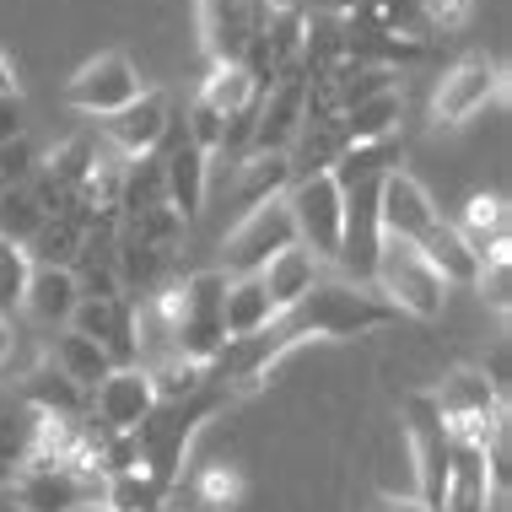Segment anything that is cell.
<instances>
[{"mask_svg": "<svg viewBox=\"0 0 512 512\" xmlns=\"http://www.w3.org/2000/svg\"><path fill=\"white\" fill-rule=\"evenodd\" d=\"M178 286H184V308H178L173 351L211 367L221 356V345H227V275L221 270H195Z\"/></svg>", "mask_w": 512, "mask_h": 512, "instance_id": "3957f363", "label": "cell"}, {"mask_svg": "<svg viewBox=\"0 0 512 512\" xmlns=\"http://www.w3.org/2000/svg\"><path fill=\"white\" fill-rule=\"evenodd\" d=\"M502 98V65L486 60V54H464L459 65H448L432 92V124L437 130H453V124L475 119L486 103Z\"/></svg>", "mask_w": 512, "mask_h": 512, "instance_id": "ba28073f", "label": "cell"}, {"mask_svg": "<svg viewBox=\"0 0 512 512\" xmlns=\"http://www.w3.org/2000/svg\"><path fill=\"white\" fill-rule=\"evenodd\" d=\"M292 243H297V227H292L286 200H265L227 232V243H221V275H227V281L259 275L281 248H292Z\"/></svg>", "mask_w": 512, "mask_h": 512, "instance_id": "8992f818", "label": "cell"}, {"mask_svg": "<svg viewBox=\"0 0 512 512\" xmlns=\"http://www.w3.org/2000/svg\"><path fill=\"white\" fill-rule=\"evenodd\" d=\"M399 114H405V98H399V92L389 87V92H378V98L345 108L335 124H340L345 146H372V141H389L394 124H399Z\"/></svg>", "mask_w": 512, "mask_h": 512, "instance_id": "cb8c5ba5", "label": "cell"}, {"mask_svg": "<svg viewBox=\"0 0 512 512\" xmlns=\"http://www.w3.org/2000/svg\"><path fill=\"white\" fill-rule=\"evenodd\" d=\"M162 178H168V205L184 221H195L200 205H205V151L178 135V141L162 151Z\"/></svg>", "mask_w": 512, "mask_h": 512, "instance_id": "d6986e66", "label": "cell"}, {"mask_svg": "<svg viewBox=\"0 0 512 512\" xmlns=\"http://www.w3.org/2000/svg\"><path fill=\"white\" fill-rule=\"evenodd\" d=\"M372 292L389 302L394 313H410V318H437L442 302H448V281L426 265V254L415 243H399V238H383L378 248V270H372Z\"/></svg>", "mask_w": 512, "mask_h": 512, "instance_id": "7a4b0ae2", "label": "cell"}, {"mask_svg": "<svg viewBox=\"0 0 512 512\" xmlns=\"http://www.w3.org/2000/svg\"><path fill=\"white\" fill-rule=\"evenodd\" d=\"M87 227H92V216L81 211V205L49 216L44 227H38V238L27 243V259H33V265H49V270H71L81 259V243H87Z\"/></svg>", "mask_w": 512, "mask_h": 512, "instance_id": "ffe728a7", "label": "cell"}, {"mask_svg": "<svg viewBox=\"0 0 512 512\" xmlns=\"http://www.w3.org/2000/svg\"><path fill=\"white\" fill-rule=\"evenodd\" d=\"M432 405H437L448 432H496L507 421V394H496V383L480 367L448 372L442 389L432 394Z\"/></svg>", "mask_w": 512, "mask_h": 512, "instance_id": "30bf717a", "label": "cell"}, {"mask_svg": "<svg viewBox=\"0 0 512 512\" xmlns=\"http://www.w3.org/2000/svg\"><path fill=\"white\" fill-rule=\"evenodd\" d=\"M437 205L432 195L421 189V178H410L405 168H394L389 178L378 184V227L383 238H399V243H421L426 232L437 227Z\"/></svg>", "mask_w": 512, "mask_h": 512, "instance_id": "9a60e30c", "label": "cell"}, {"mask_svg": "<svg viewBox=\"0 0 512 512\" xmlns=\"http://www.w3.org/2000/svg\"><path fill=\"white\" fill-rule=\"evenodd\" d=\"M318 6H324L329 17H351V11H362L367 0H318Z\"/></svg>", "mask_w": 512, "mask_h": 512, "instance_id": "ee69618b", "label": "cell"}, {"mask_svg": "<svg viewBox=\"0 0 512 512\" xmlns=\"http://www.w3.org/2000/svg\"><path fill=\"white\" fill-rule=\"evenodd\" d=\"M22 135V98H0V146Z\"/></svg>", "mask_w": 512, "mask_h": 512, "instance_id": "60d3db41", "label": "cell"}, {"mask_svg": "<svg viewBox=\"0 0 512 512\" xmlns=\"http://www.w3.org/2000/svg\"><path fill=\"white\" fill-rule=\"evenodd\" d=\"M33 421L38 410L22 405V399H0V480H17L27 459H33Z\"/></svg>", "mask_w": 512, "mask_h": 512, "instance_id": "83f0119b", "label": "cell"}, {"mask_svg": "<svg viewBox=\"0 0 512 512\" xmlns=\"http://www.w3.org/2000/svg\"><path fill=\"white\" fill-rule=\"evenodd\" d=\"M151 410H157V394H151L146 367H114L98 389H92L87 415H92V426H103L108 437H119V432H135Z\"/></svg>", "mask_w": 512, "mask_h": 512, "instance_id": "4fadbf2b", "label": "cell"}, {"mask_svg": "<svg viewBox=\"0 0 512 512\" xmlns=\"http://www.w3.org/2000/svg\"><path fill=\"white\" fill-rule=\"evenodd\" d=\"M49 362L60 367L65 378L76 383V389H87V394L98 389V383L108 378V372H114V367H108V356H103V351H98V345H92V340H81V335H60V340H54Z\"/></svg>", "mask_w": 512, "mask_h": 512, "instance_id": "1f68e13d", "label": "cell"}, {"mask_svg": "<svg viewBox=\"0 0 512 512\" xmlns=\"http://www.w3.org/2000/svg\"><path fill=\"white\" fill-rule=\"evenodd\" d=\"M340 151H345L340 124H302L297 141L286 146V168H292V184H297V178H313V173H335Z\"/></svg>", "mask_w": 512, "mask_h": 512, "instance_id": "484cf974", "label": "cell"}, {"mask_svg": "<svg viewBox=\"0 0 512 512\" xmlns=\"http://www.w3.org/2000/svg\"><path fill=\"white\" fill-rule=\"evenodd\" d=\"M281 189H292V168H286V151H248L238 162V184H232V200L243 211L265 200H281Z\"/></svg>", "mask_w": 512, "mask_h": 512, "instance_id": "603a6c76", "label": "cell"}, {"mask_svg": "<svg viewBox=\"0 0 512 512\" xmlns=\"http://www.w3.org/2000/svg\"><path fill=\"white\" fill-rule=\"evenodd\" d=\"M146 378H151V394H157V405H168V399H189V394H200L205 383H211V367L205 362H189V356H157V362L146 367Z\"/></svg>", "mask_w": 512, "mask_h": 512, "instance_id": "4dcf8cb0", "label": "cell"}, {"mask_svg": "<svg viewBox=\"0 0 512 512\" xmlns=\"http://www.w3.org/2000/svg\"><path fill=\"white\" fill-rule=\"evenodd\" d=\"M221 130H227V119H221L216 108H205V103L195 98V108H189V124H184V141H189V146H200L205 157H211V151L221 146Z\"/></svg>", "mask_w": 512, "mask_h": 512, "instance_id": "f35d334b", "label": "cell"}, {"mask_svg": "<svg viewBox=\"0 0 512 512\" xmlns=\"http://www.w3.org/2000/svg\"><path fill=\"white\" fill-rule=\"evenodd\" d=\"M270 0H200V38L216 65H238L243 44L265 27Z\"/></svg>", "mask_w": 512, "mask_h": 512, "instance_id": "5bb4252c", "label": "cell"}, {"mask_svg": "<svg viewBox=\"0 0 512 512\" xmlns=\"http://www.w3.org/2000/svg\"><path fill=\"white\" fill-rule=\"evenodd\" d=\"M286 211H292L297 243L308 248L313 259H335L340 254V211H345V195H340L335 173L297 178L292 195H286Z\"/></svg>", "mask_w": 512, "mask_h": 512, "instance_id": "52a82bcc", "label": "cell"}, {"mask_svg": "<svg viewBox=\"0 0 512 512\" xmlns=\"http://www.w3.org/2000/svg\"><path fill=\"white\" fill-rule=\"evenodd\" d=\"M221 405H227V389H221V383H205L200 394L157 405V410H151L146 421L130 432V437H135V469H141V475H151L157 486L178 491V469H184L189 442H195L205 415H216Z\"/></svg>", "mask_w": 512, "mask_h": 512, "instance_id": "6da1fadb", "label": "cell"}, {"mask_svg": "<svg viewBox=\"0 0 512 512\" xmlns=\"http://www.w3.org/2000/svg\"><path fill=\"white\" fill-rule=\"evenodd\" d=\"M81 512H114V507H81Z\"/></svg>", "mask_w": 512, "mask_h": 512, "instance_id": "bcb514c9", "label": "cell"}, {"mask_svg": "<svg viewBox=\"0 0 512 512\" xmlns=\"http://www.w3.org/2000/svg\"><path fill=\"white\" fill-rule=\"evenodd\" d=\"M453 232L464 238V248L486 265V259H512L507 243H512V211L502 195H469L464 200V216L453 221Z\"/></svg>", "mask_w": 512, "mask_h": 512, "instance_id": "e0dca14e", "label": "cell"}, {"mask_svg": "<svg viewBox=\"0 0 512 512\" xmlns=\"http://www.w3.org/2000/svg\"><path fill=\"white\" fill-rule=\"evenodd\" d=\"M415 248H421V254H426V265H432V270H437L448 286H475L480 259L464 248V238L453 232V221H437V227L426 232V238L415 243Z\"/></svg>", "mask_w": 512, "mask_h": 512, "instance_id": "4316f807", "label": "cell"}, {"mask_svg": "<svg viewBox=\"0 0 512 512\" xmlns=\"http://www.w3.org/2000/svg\"><path fill=\"white\" fill-rule=\"evenodd\" d=\"M0 98H17V65L6 49H0Z\"/></svg>", "mask_w": 512, "mask_h": 512, "instance_id": "7bdbcfd3", "label": "cell"}, {"mask_svg": "<svg viewBox=\"0 0 512 512\" xmlns=\"http://www.w3.org/2000/svg\"><path fill=\"white\" fill-rule=\"evenodd\" d=\"M49 221V205L44 195H38V184L27 178V184H11V189H0V238L6 243H33L38 238V227Z\"/></svg>", "mask_w": 512, "mask_h": 512, "instance_id": "f1b7e54d", "label": "cell"}, {"mask_svg": "<svg viewBox=\"0 0 512 512\" xmlns=\"http://www.w3.org/2000/svg\"><path fill=\"white\" fill-rule=\"evenodd\" d=\"M302 27H308V11L297 6V0H270V17H265V44H270V60L275 71H292L302 60Z\"/></svg>", "mask_w": 512, "mask_h": 512, "instance_id": "f546056e", "label": "cell"}, {"mask_svg": "<svg viewBox=\"0 0 512 512\" xmlns=\"http://www.w3.org/2000/svg\"><path fill=\"white\" fill-rule=\"evenodd\" d=\"M173 130V103L162 92H141L135 103H124L119 114L103 119V141L119 157H151L162 146V135Z\"/></svg>", "mask_w": 512, "mask_h": 512, "instance_id": "2e32d148", "label": "cell"}, {"mask_svg": "<svg viewBox=\"0 0 512 512\" xmlns=\"http://www.w3.org/2000/svg\"><path fill=\"white\" fill-rule=\"evenodd\" d=\"M33 173H38V157H33V146H27V135H17V141L0 146V189L27 184Z\"/></svg>", "mask_w": 512, "mask_h": 512, "instance_id": "ab89813d", "label": "cell"}, {"mask_svg": "<svg viewBox=\"0 0 512 512\" xmlns=\"http://www.w3.org/2000/svg\"><path fill=\"white\" fill-rule=\"evenodd\" d=\"M195 502L211 507V512L238 507V502H243V475H238V469H227V464H211V469L195 480Z\"/></svg>", "mask_w": 512, "mask_h": 512, "instance_id": "d590c367", "label": "cell"}, {"mask_svg": "<svg viewBox=\"0 0 512 512\" xmlns=\"http://www.w3.org/2000/svg\"><path fill=\"white\" fill-rule=\"evenodd\" d=\"M27 275H33V259H27V248L0 238V318H6V324H11V313H22Z\"/></svg>", "mask_w": 512, "mask_h": 512, "instance_id": "e575fe53", "label": "cell"}, {"mask_svg": "<svg viewBox=\"0 0 512 512\" xmlns=\"http://www.w3.org/2000/svg\"><path fill=\"white\" fill-rule=\"evenodd\" d=\"M254 98H265V92H259L254 81L243 76V65H216V71L205 76V87H200V103L216 108L221 119H232L238 108H248Z\"/></svg>", "mask_w": 512, "mask_h": 512, "instance_id": "836d02e7", "label": "cell"}, {"mask_svg": "<svg viewBox=\"0 0 512 512\" xmlns=\"http://www.w3.org/2000/svg\"><path fill=\"white\" fill-rule=\"evenodd\" d=\"M22 512H81V507H103L108 475L98 464H33L11 480Z\"/></svg>", "mask_w": 512, "mask_h": 512, "instance_id": "277c9868", "label": "cell"}, {"mask_svg": "<svg viewBox=\"0 0 512 512\" xmlns=\"http://www.w3.org/2000/svg\"><path fill=\"white\" fill-rule=\"evenodd\" d=\"M98 157H103V151H98V135H71L65 146H54V157H49L38 173L54 178L65 195H76V189L87 184V173L98 168Z\"/></svg>", "mask_w": 512, "mask_h": 512, "instance_id": "d6a6232c", "label": "cell"}, {"mask_svg": "<svg viewBox=\"0 0 512 512\" xmlns=\"http://www.w3.org/2000/svg\"><path fill=\"white\" fill-rule=\"evenodd\" d=\"M11 351H17V329H11L6 318H0V367L11 362Z\"/></svg>", "mask_w": 512, "mask_h": 512, "instance_id": "f6af8a7d", "label": "cell"}, {"mask_svg": "<svg viewBox=\"0 0 512 512\" xmlns=\"http://www.w3.org/2000/svg\"><path fill=\"white\" fill-rule=\"evenodd\" d=\"M415 17H421L426 33H464L469 17H475V0H415Z\"/></svg>", "mask_w": 512, "mask_h": 512, "instance_id": "8d00e7d4", "label": "cell"}, {"mask_svg": "<svg viewBox=\"0 0 512 512\" xmlns=\"http://www.w3.org/2000/svg\"><path fill=\"white\" fill-rule=\"evenodd\" d=\"M71 335L92 340L108 367H141V329H135V297H81L71 313Z\"/></svg>", "mask_w": 512, "mask_h": 512, "instance_id": "9c48e42d", "label": "cell"}, {"mask_svg": "<svg viewBox=\"0 0 512 512\" xmlns=\"http://www.w3.org/2000/svg\"><path fill=\"white\" fill-rule=\"evenodd\" d=\"M475 292H480V302H486L491 313H512V259H486L480 265V275H475Z\"/></svg>", "mask_w": 512, "mask_h": 512, "instance_id": "74e56055", "label": "cell"}, {"mask_svg": "<svg viewBox=\"0 0 512 512\" xmlns=\"http://www.w3.org/2000/svg\"><path fill=\"white\" fill-rule=\"evenodd\" d=\"M405 437H410V459H415V502L426 512L448 507V459H453V437L442 426V415L432 405V394H410L405 399Z\"/></svg>", "mask_w": 512, "mask_h": 512, "instance_id": "5b68a950", "label": "cell"}, {"mask_svg": "<svg viewBox=\"0 0 512 512\" xmlns=\"http://www.w3.org/2000/svg\"><path fill=\"white\" fill-rule=\"evenodd\" d=\"M270 324H275V302L265 292V281H259V275L227 281V340H248Z\"/></svg>", "mask_w": 512, "mask_h": 512, "instance_id": "d4e9b609", "label": "cell"}, {"mask_svg": "<svg viewBox=\"0 0 512 512\" xmlns=\"http://www.w3.org/2000/svg\"><path fill=\"white\" fill-rule=\"evenodd\" d=\"M259 281H265V292L275 302V318H281L286 308H297V302L318 286V259L302 243H292V248H281V254L259 270Z\"/></svg>", "mask_w": 512, "mask_h": 512, "instance_id": "44dd1931", "label": "cell"}, {"mask_svg": "<svg viewBox=\"0 0 512 512\" xmlns=\"http://www.w3.org/2000/svg\"><path fill=\"white\" fill-rule=\"evenodd\" d=\"M141 98V76H135V65L124 60V54H98V60H87L81 71L71 76V87H65V103L76 108V114H119L124 103Z\"/></svg>", "mask_w": 512, "mask_h": 512, "instance_id": "7c38bea8", "label": "cell"}, {"mask_svg": "<svg viewBox=\"0 0 512 512\" xmlns=\"http://www.w3.org/2000/svg\"><path fill=\"white\" fill-rule=\"evenodd\" d=\"M367 512H426L421 502H415V496H394V491H383L378 502H372Z\"/></svg>", "mask_w": 512, "mask_h": 512, "instance_id": "b9f144b4", "label": "cell"}, {"mask_svg": "<svg viewBox=\"0 0 512 512\" xmlns=\"http://www.w3.org/2000/svg\"><path fill=\"white\" fill-rule=\"evenodd\" d=\"M502 426H496V432H502ZM496 432H448L453 437V459H448V507L442 512H491V502H496L491 437Z\"/></svg>", "mask_w": 512, "mask_h": 512, "instance_id": "8fae6325", "label": "cell"}, {"mask_svg": "<svg viewBox=\"0 0 512 512\" xmlns=\"http://www.w3.org/2000/svg\"><path fill=\"white\" fill-rule=\"evenodd\" d=\"M22 405H33L38 415H71V421H87L92 394L76 389V383L65 378L54 362H44V367H33V372L22 378Z\"/></svg>", "mask_w": 512, "mask_h": 512, "instance_id": "7402d4cb", "label": "cell"}, {"mask_svg": "<svg viewBox=\"0 0 512 512\" xmlns=\"http://www.w3.org/2000/svg\"><path fill=\"white\" fill-rule=\"evenodd\" d=\"M81 302V286L71 270H49V265H33L27 275V292H22V313L33 318V324H71Z\"/></svg>", "mask_w": 512, "mask_h": 512, "instance_id": "ac0fdd59", "label": "cell"}]
</instances>
